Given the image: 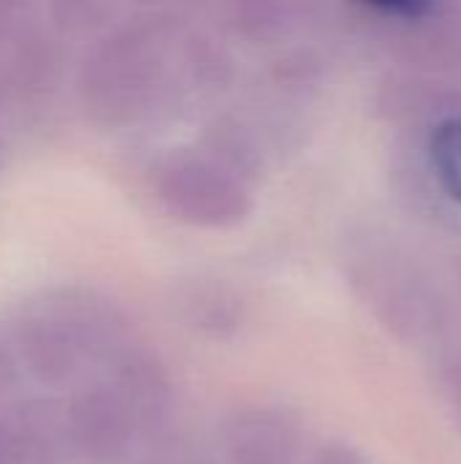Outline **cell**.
Instances as JSON below:
<instances>
[{"instance_id": "9c48e42d", "label": "cell", "mask_w": 461, "mask_h": 464, "mask_svg": "<svg viewBox=\"0 0 461 464\" xmlns=\"http://www.w3.org/2000/svg\"><path fill=\"white\" fill-rule=\"evenodd\" d=\"M440 392H443V402L461 432V353L448 356L440 367Z\"/></svg>"}, {"instance_id": "277c9868", "label": "cell", "mask_w": 461, "mask_h": 464, "mask_svg": "<svg viewBox=\"0 0 461 464\" xmlns=\"http://www.w3.org/2000/svg\"><path fill=\"white\" fill-rule=\"evenodd\" d=\"M62 416L68 446L92 462H111L122 457L133 438H139L133 416L109 381L82 389Z\"/></svg>"}, {"instance_id": "5b68a950", "label": "cell", "mask_w": 461, "mask_h": 464, "mask_svg": "<svg viewBox=\"0 0 461 464\" xmlns=\"http://www.w3.org/2000/svg\"><path fill=\"white\" fill-rule=\"evenodd\" d=\"M106 367H109L106 381L125 402L128 413L136 421L139 435H152L160 427H166L171 416L174 394L160 362L144 351L125 348Z\"/></svg>"}, {"instance_id": "8fae6325", "label": "cell", "mask_w": 461, "mask_h": 464, "mask_svg": "<svg viewBox=\"0 0 461 464\" xmlns=\"http://www.w3.org/2000/svg\"><path fill=\"white\" fill-rule=\"evenodd\" d=\"M361 3H367L375 11L399 16V19H424L429 16L435 5V0H361Z\"/></svg>"}, {"instance_id": "52a82bcc", "label": "cell", "mask_w": 461, "mask_h": 464, "mask_svg": "<svg viewBox=\"0 0 461 464\" xmlns=\"http://www.w3.org/2000/svg\"><path fill=\"white\" fill-rule=\"evenodd\" d=\"M429 152L440 188L461 204V117L443 120L435 128Z\"/></svg>"}, {"instance_id": "6da1fadb", "label": "cell", "mask_w": 461, "mask_h": 464, "mask_svg": "<svg viewBox=\"0 0 461 464\" xmlns=\"http://www.w3.org/2000/svg\"><path fill=\"white\" fill-rule=\"evenodd\" d=\"M215 71L217 57L174 22H136L87 60V106L109 125L152 120Z\"/></svg>"}, {"instance_id": "ba28073f", "label": "cell", "mask_w": 461, "mask_h": 464, "mask_svg": "<svg viewBox=\"0 0 461 464\" xmlns=\"http://www.w3.org/2000/svg\"><path fill=\"white\" fill-rule=\"evenodd\" d=\"M187 315L204 332H228L239 318V307L231 296L212 288V291H198L190 296Z\"/></svg>"}, {"instance_id": "3957f363", "label": "cell", "mask_w": 461, "mask_h": 464, "mask_svg": "<svg viewBox=\"0 0 461 464\" xmlns=\"http://www.w3.org/2000/svg\"><path fill=\"white\" fill-rule=\"evenodd\" d=\"M158 193L166 209L190 226L226 228L250 212L242 160L220 150L174 152L158 171Z\"/></svg>"}, {"instance_id": "8992f818", "label": "cell", "mask_w": 461, "mask_h": 464, "mask_svg": "<svg viewBox=\"0 0 461 464\" xmlns=\"http://www.w3.org/2000/svg\"><path fill=\"white\" fill-rule=\"evenodd\" d=\"M226 464H299V432L272 408H245L226 421Z\"/></svg>"}, {"instance_id": "7a4b0ae2", "label": "cell", "mask_w": 461, "mask_h": 464, "mask_svg": "<svg viewBox=\"0 0 461 464\" xmlns=\"http://www.w3.org/2000/svg\"><path fill=\"white\" fill-rule=\"evenodd\" d=\"M122 315L92 294H49L27 307L16 326L19 353L41 383H68L109 364L128 348Z\"/></svg>"}, {"instance_id": "7c38bea8", "label": "cell", "mask_w": 461, "mask_h": 464, "mask_svg": "<svg viewBox=\"0 0 461 464\" xmlns=\"http://www.w3.org/2000/svg\"><path fill=\"white\" fill-rule=\"evenodd\" d=\"M8 383H11V359H8L5 348L0 345V394L5 392Z\"/></svg>"}, {"instance_id": "30bf717a", "label": "cell", "mask_w": 461, "mask_h": 464, "mask_svg": "<svg viewBox=\"0 0 461 464\" xmlns=\"http://www.w3.org/2000/svg\"><path fill=\"white\" fill-rule=\"evenodd\" d=\"M310 464H372L356 446L345 443V440H329L323 443L315 454Z\"/></svg>"}]
</instances>
